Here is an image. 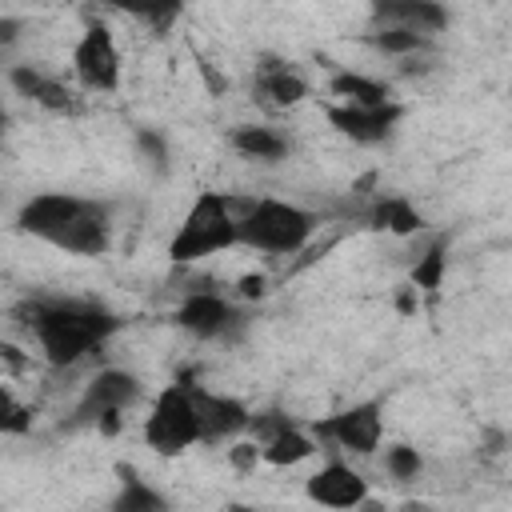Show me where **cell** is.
I'll return each mask as SVG.
<instances>
[{
	"label": "cell",
	"mask_w": 512,
	"mask_h": 512,
	"mask_svg": "<svg viewBox=\"0 0 512 512\" xmlns=\"http://www.w3.org/2000/svg\"><path fill=\"white\" fill-rule=\"evenodd\" d=\"M116 472H120V492L112 500V512H172L168 496L144 484L132 468H116Z\"/></svg>",
	"instance_id": "obj_19"
},
{
	"label": "cell",
	"mask_w": 512,
	"mask_h": 512,
	"mask_svg": "<svg viewBox=\"0 0 512 512\" xmlns=\"http://www.w3.org/2000/svg\"><path fill=\"white\" fill-rule=\"evenodd\" d=\"M328 124L348 136L352 144H384L396 124H400V104H384V108H352V104H332L328 108Z\"/></svg>",
	"instance_id": "obj_11"
},
{
	"label": "cell",
	"mask_w": 512,
	"mask_h": 512,
	"mask_svg": "<svg viewBox=\"0 0 512 512\" xmlns=\"http://www.w3.org/2000/svg\"><path fill=\"white\" fill-rule=\"evenodd\" d=\"M176 324L184 332H192L196 340H224L240 324V312L224 296H216V292H192L176 308Z\"/></svg>",
	"instance_id": "obj_9"
},
{
	"label": "cell",
	"mask_w": 512,
	"mask_h": 512,
	"mask_svg": "<svg viewBox=\"0 0 512 512\" xmlns=\"http://www.w3.org/2000/svg\"><path fill=\"white\" fill-rule=\"evenodd\" d=\"M440 280H444V248H440V244H432V248L412 264V284H416V288H424V292H436V288H440Z\"/></svg>",
	"instance_id": "obj_23"
},
{
	"label": "cell",
	"mask_w": 512,
	"mask_h": 512,
	"mask_svg": "<svg viewBox=\"0 0 512 512\" xmlns=\"http://www.w3.org/2000/svg\"><path fill=\"white\" fill-rule=\"evenodd\" d=\"M8 84H12L24 100H32V104H40V108H48V112H72V108H76L72 88L60 84V80H52V76H44V72L32 68V64H16V68L8 72Z\"/></svg>",
	"instance_id": "obj_15"
},
{
	"label": "cell",
	"mask_w": 512,
	"mask_h": 512,
	"mask_svg": "<svg viewBox=\"0 0 512 512\" xmlns=\"http://www.w3.org/2000/svg\"><path fill=\"white\" fill-rule=\"evenodd\" d=\"M256 96L272 108H292L308 96V80L288 64H264L256 76Z\"/></svg>",
	"instance_id": "obj_16"
},
{
	"label": "cell",
	"mask_w": 512,
	"mask_h": 512,
	"mask_svg": "<svg viewBox=\"0 0 512 512\" xmlns=\"http://www.w3.org/2000/svg\"><path fill=\"white\" fill-rule=\"evenodd\" d=\"M420 468H424V460H420V452L408 448V444H392V448L384 452V472H388L392 480H416Z\"/></svg>",
	"instance_id": "obj_24"
},
{
	"label": "cell",
	"mask_w": 512,
	"mask_h": 512,
	"mask_svg": "<svg viewBox=\"0 0 512 512\" xmlns=\"http://www.w3.org/2000/svg\"><path fill=\"white\" fill-rule=\"evenodd\" d=\"M240 296H248V300L252 296H264V276H244L240 280Z\"/></svg>",
	"instance_id": "obj_29"
},
{
	"label": "cell",
	"mask_w": 512,
	"mask_h": 512,
	"mask_svg": "<svg viewBox=\"0 0 512 512\" xmlns=\"http://www.w3.org/2000/svg\"><path fill=\"white\" fill-rule=\"evenodd\" d=\"M228 452H232V464H236V468H252L256 460H264V456H260V444H236V448H228Z\"/></svg>",
	"instance_id": "obj_28"
},
{
	"label": "cell",
	"mask_w": 512,
	"mask_h": 512,
	"mask_svg": "<svg viewBox=\"0 0 512 512\" xmlns=\"http://www.w3.org/2000/svg\"><path fill=\"white\" fill-rule=\"evenodd\" d=\"M132 16H136V20H148L156 32H164V28L180 16V8H176V4H164V8H132Z\"/></svg>",
	"instance_id": "obj_27"
},
{
	"label": "cell",
	"mask_w": 512,
	"mask_h": 512,
	"mask_svg": "<svg viewBox=\"0 0 512 512\" xmlns=\"http://www.w3.org/2000/svg\"><path fill=\"white\" fill-rule=\"evenodd\" d=\"M80 208H84V196H72V192H40V196H32V200L20 208L16 224H20V232H28V236L52 244V240L72 224V216H76Z\"/></svg>",
	"instance_id": "obj_10"
},
{
	"label": "cell",
	"mask_w": 512,
	"mask_h": 512,
	"mask_svg": "<svg viewBox=\"0 0 512 512\" xmlns=\"http://www.w3.org/2000/svg\"><path fill=\"white\" fill-rule=\"evenodd\" d=\"M312 228H316V216L288 200H256L240 212V244L268 252V256L300 252Z\"/></svg>",
	"instance_id": "obj_3"
},
{
	"label": "cell",
	"mask_w": 512,
	"mask_h": 512,
	"mask_svg": "<svg viewBox=\"0 0 512 512\" xmlns=\"http://www.w3.org/2000/svg\"><path fill=\"white\" fill-rule=\"evenodd\" d=\"M316 436L320 440H332L340 444L344 452H356V456H372L380 448V436H384V416H380V404L376 400H364V404H352L328 420L316 424Z\"/></svg>",
	"instance_id": "obj_6"
},
{
	"label": "cell",
	"mask_w": 512,
	"mask_h": 512,
	"mask_svg": "<svg viewBox=\"0 0 512 512\" xmlns=\"http://www.w3.org/2000/svg\"><path fill=\"white\" fill-rule=\"evenodd\" d=\"M136 144H140V152L148 156V164L152 168H168V144H164V136L160 132H152V128H144V132H136Z\"/></svg>",
	"instance_id": "obj_26"
},
{
	"label": "cell",
	"mask_w": 512,
	"mask_h": 512,
	"mask_svg": "<svg viewBox=\"0 0 512 512\" xmlns=\"http://www.w3.org/2000/svg\"><path fill=\"white\" fill-rule=\"evenodd\" d=\"M312 452H316V440H312L308 432H300L296 424H292V428H284L280 436H272L268 444H260L264 464H276V468H292V464L308 460Z\"/></svg>",
	"instance_id": "obj_20"
},
{
	"label": "cell",
	"mask_w": 512,
	"mask_h": 512,
	"mask_svg": "<svg viewBox=\"0 0 512 512\" xmlns=\"http://www.w3.org/2000/svg\"><path fill=\"white\" fill-rule=\"evenodd\" d=\"M424 220H420V212L408 204V200H400V196H384V200H376V208H372V228H388V232H416Z\"/></svg>",
	"instance_id": "obj_21"
},
{
	"label": "cell",
	"mask_w": 512,
	"mask_h": 512,
	"mask_svg": "<svg viewBox=\"0 0 512 512\" xmlns=\"http://www.w3.org/2000/svg\"><path fill=\"white\" fill-rule=\"evenodd\" d=\"M228 512H248V508H240V504H232V508H228Z\"/></svg>",
	"instance_id": "obj_31"
},
{
	"label": "cell",
	"mask_w": 512,
	"mask_h": 512,
	"mask_svg": "<svg viewBox=\"0 0 512 512\" xmlns=\"http://www.w3.org/2000/svg\"><path fill=\"white\" fill-rule=\"evenodd\" d=\"M200 420H196V404H192V388L188 384H172L156 396L152 412L144 416V444L160 456H180L184 448L200 444Z\"/></svg>",
	"instance_id": "obj_4"
},
{
	"label": "cell",
	"mask_w": 512,
	"mask_h": 512,
	"mask_svg": "<svg viewBox=\"0 0 512 512\" xmlns=\"http://www.w3.org/2000/svg\"><path fill=\"white\" fill-rule=\"evenodd\" d=\"M332 96H340V104H352V108H384V104H396L388 84L372 80V76H360V72H336L332 76Z\"/></svg>",
	"instance_id": "obj_18"
},
{
	"label": "cell",
	"mask_w": 512,
	"mask_h": 512,
	"mask_svg": "<svg viewBox=\"0 0 512 512\" xmlns=\"http://www.w3.org/2000/svg\"><path fill=\"white\" fill-rule=\"evenodd\" d=\"M368 44L380 48V52H388V56H416L428 40L416 36V32H404V28H376V32L368 36Z\"/></svg>",
	"instance_id": "obj_22"
},
{
	"label": "cell",
	"mask_w": 512,
	"mask_h": 512,
	"mask_svg": "<svg viewBox=\"0 0 512 512\" xmlns=\"http://www.w3.org/2000/svg\"><path fill=\"white\" fill-rule=\"evenodd\" d=\"M112 244V216L108 204L100 200H84V208L72 216V224L52 240V248H64L72 256H100Z\"/></svg>",
	"instance_id": "obj_12"
},
{
	"label": "cell",
	"mask_w": 512,
	"mask_h": 512,
	"mask_svg": "<svg viewBox=\"0 0 512 512\" xmlns=\"http://www.w3.org/2000/svg\"><path fill=\"white\" fill-rule=\"evenodd\" d=\"M116 328L120 320L92 300H32L28 304V332L52 368L76 364L80 356L100 348Z\"/></svg>",
	"instance_id": "obj_1"
},
{
	"label": "cell",
	"mask_w": 512,
	"mask_h": 512,
	"mask_svg": "<svg viewBox=\"0 0 512 512\" xmlns=\"http://www.w3.org/2000/svg\"><path fill=\"white\" fill-rule=\"evenodd\" d=\"M228 140H232V148H236L240 156L260 160V164H276V160H284V156H288V148H292L284 132L264 128V124H236Z\"/></svg>",
	"instance_id": "obj_17"
},
{
	"label": "cell",
	"mask_w": 512,
	"mask_h": 512,
	"mask_svg": "<svg viewBox=\"0 0 512 512\" xmlns=\"http://www.w3.org/2000/svg\"><path fill=\"white\" fill-rule=\"evenodd\" d=\"M372 20H380L384 28H404V32L428 36L448 24V12L432 0H384L372 8Z\"/></svg>",
	"instance_id": "obj_14"
},
{
	"label": "cell",
	"mask_w": 512,
	"mask_h": 512,
	"mask_svg": "<svg viewBox=\"0 0 512 512\" xmlns=\"http://www.w3.org/2000/svg\"><path fill=\"white\" fill-rule=\"evenodd\" d=\"M72 72L84 92H116L120 88V48L108 24H88L72 48Z\"/></svg>",
	"instance_id": "obj_5"
},
{
	"label": "cell",
	"mask_w": 512,
	"mask_h": 512,
	"mask_svg": "<svg viewBox=\"0 0 512 512\" xmlns=\"http://www.w3.org/2000/svg\"><path fill=\"white\" fill-rule=\"evenodd\" d=\"M304 492L312 504L320 508H332V512H356L364 500H368V480L344 464V460H328L324 468H316L308 480H304Z\"/></svg>",
	"instance_id": "obj_8"
},
{
	"label": "cell",
	"mask_w": 512,
	"mask_h": 512,
	"mask_svg": "<svg viewBox=\"0 0 512 512\" xmlns=\"http://www.w3.org/2000/svg\"><path fill=\"white\" fill-rule=\"evenodd\" d=\"M400 512H432V508H428V504H404Z\"/></svg>",
	"instance_id": "obj_30"
},
{
	"label": "cell",
	"mask_w": 512,
	"mask_h": 512,
	"mask_svg": "<svg viewBox=\"0 0 512 512\" xmlns=\"http://www.w3.org/2000/svg\"><path fill=\"white\" fill-rule=\"evenodd\" d=\"M192 388V404H196V420H200V436L204 444L212 440H228L236 432H244L252 424V412L236 400V396H216L200 384H188Z\"/></svg>",
	"instance_id": "obj_13"
},
{
	"label": "cell",
	"mask_w": 512,
	"mask_h": 512,
	"mask_svg": "<svg viewBox=\"0 0 512 512\" xmlns=\"http://www.w3.org/2000/svg\"><path fill=\"white\" fill-rule=\"evenodd\" d=\"M140 400V380L124 368H104L88 380L80 404H76V424H100L112 412H124Z\"/></svg>",
	"instance_id": "obj_7"
},
{
	"label": "cell",
	"mask_w": 512,
	"mask_h": 512,
	"mask_svg": "<svg viewBox=\"0 0 512 512\" xmlns=\"http://www.w3.org/2000/svg\"><path fill=\"white\" fill-rule=\"evenodd\" d=\"M0 428H4L8 436H24V432H32V408H24L12 392H4V416H0Z\"/></svg>",
	"instance_id": "obj_25"
},
{
	"label": "cell",
	"mask_w": 512,
	"mask_h": 512,
	"mask_svg": "<svg viewBox=\"0 0 512 512\" xmlns=\"http://www.w3.org/2000/svg\"><path fill=\"white\" fill-rule=\"evenodd\" d=\"M240 244V212L224 192H200L168 240L172 264H196Z\"/></svg>",
	"instance_id": "obj_2"
}]
</instances>
